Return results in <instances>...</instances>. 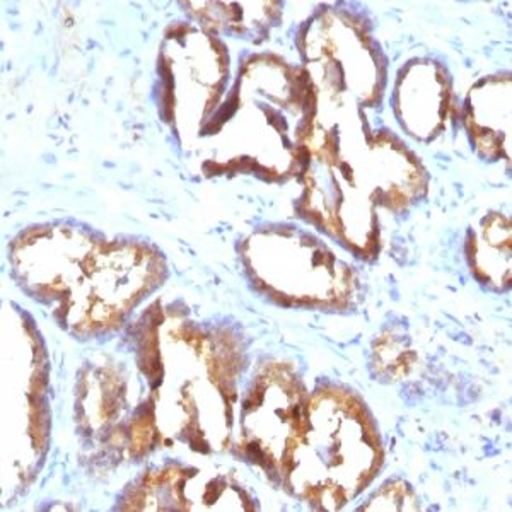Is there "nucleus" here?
<instances>
[{
    "instance_id": "nucleus-3",
    "label": "nucleus",
    "mask_w": 512,
    "mask_h": 512,
    "mask_svg": "<svg viewBox=\"0 0 512 512\" xmlns=\"http://www.w3.org/2000/svg\"><path fill=\"white\" fill-rule=\"evenodd\" d=\"M463 117L480 151L502 154V147H509L511 77L499 74L478 81L466 96Z\"/></svg>"
},
{
    "instance_id": "nucleus-1",
    "label": "nucleus",
    "mask_w": 512,
    "mask_h": 512,
    "mask_svg": "<svg viewBox=\"0 0 512 512\" xmlns=\"http://www.w3.org/2000/svg\"><path fill=\"white\" fill-rule=\"evenodd\" d=\"M313 38L306 41L308 76L316 93H332L366 103L383 91L384 65L381 53L374 50L366 31L357 24L326 19L311 26ZM309 36V35H308Z\"/></svg>"
},
{
    "instance_id": "nucleus-2",
    "label": "nucleus",
    "mask_w": 512,
    "mask_h": 512,
    "mask_svg": "<svg viewBox=\"0 0 512 512\" xmlns=\"http://www.w3.org/2000/svg\"><path fill=\"white\" fill-rule=\"evenodd\" d=\"M451 93V79L443 65L415 60L396 81V113L412 134L431 137L449 117Z\"/></svg>"
}]
</instances>
